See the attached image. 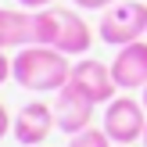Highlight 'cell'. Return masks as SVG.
I'll return each instance as SVG.
<instances>
[{
    "label": "cell",
    "instance_id": "cell-14",
    "mask_svg": "<svg viewBox=\"0 0 147 147\" xmlns=\"http://www.w3.org/2000/svg\"><path fill=\"white\" fill-rule=\"evenodd\" d=\"M22 7H29V11H40V7H47V4H54V0H18Z\"/></svg>",
    "mask_w": 147,
    "mask_h": 147
},
{
    "label": "cell",
    "instance_id": "cell-4",
    "mask_svg": "<svg viewBox=\"0 0 147 147\" xmlns=\"http://www.w3.org/2000/svg\"><path fill=\"white\" fill-rule=\"evenodd\" d=\"M68 83L76 86L79 93H86L93 104H111V100L119 97V86H115V79H111V65H100V61H93V57H83V61L72 65V79Z\"/></svg>",
    "mask_w": 147,
    "mask_h": 147
},
{
    "label": "cell",
    "instance_id": "cell-15",
    "mask_svg": "<svg viewBox=\"0 0 147 147\" xmlns=\"http://www.w3.org/2000/svg\"><path fill=\"white\" fill-rule=\"evenodd\" d=\"M144 108H147V86H144Z\"/></svg>",
    "mask_w": 147,
    "mask_h": 147
},
{
    "label": "cell",
    "instance_id": "cell-8",
    "mask_svg": "<svg viewBox=\"0 0 147 147\" xmlns=\"http://www.w3.org/2000/svg\"><path fill=\"white\" fill-rule=\"evenodd\" d=\"M93 43V32L76 11H65V7H54V47L61 54H86Z\"/></svg>",
    "mask_w": 147,
    "mask_h": 147
},
{
    "label": "cell",
    "instance_id": "cell-13",
    "mask_svg": "<svg viewBox=\"0 0 147 147\" xmlns=\"http://www.w3.org/2000/svg\"><path fill=\"white\" fill-rule=\"evenodd\" d=\"M11 79V61L4 57V50H0V83H7Z\"/></svg>",
    "mask_w": 147,
    "mask_h": 147
},
{
    "label": "cell",
    "instance_id": "cell-16",
    "mask_svg": "<svg viewBox=\"0 0 147 147\" xmlns=\"http://www.w3.org/2000/svg\"><path fill=\"white\" fill-rule=\"evenodd\" d=\"M144 147H147V129H144Z\"/></svg>",
    "mask_w": 147,
    "mask_h": 147
},
{
    "label": "cell",
    "instance_id": "cell-12",
    "mask_svg": "<svg viewBox=\"0 0 147 147\" xmlns=\"http://www.w3.org/2000/svg\"><path fill=\"white\" fill-rule=\"evenodd\" d=\"M11 122H14V119H11V115H7V108L0 104V140H4V136L11 133Z\"/></svg>",
    "mask_w": 147,
    "mask_h": 147
},
{
    "label": "cell",
    "instance_id": "cell-5",
    "mask_svg": "<svg viewBox=\"0 0 147 147\" xmlns=\"http://www.w3.org/2000/svg\"><path fill=\"white\" fill-rule=\"evenodd\" d=\"M93 100L86 97V93H79L76 86H61L57 90V100H54V119H57V129L61 133H68V136H76V133H83V129H90V122H93Z\"/></svg>",
    "mask_w": 147,
    "mask_h": 147
},
{
    "label": "cell",
    "instance_id": "cell-3",
    "mask_svg": "<svg viewBox=\"0 0 147 147\" xmlns=\"http://www.w3.org/2000/svg\"><path fill=\"white\" fill-rule=\"evenodd\" d=\"M100 129L111 136V144H122V147L144 140V129H147V108H144V100H136V97H115L111 104L104 108V126Z\"/></svg>",
    "mask_w": 147,
    "mask_h": 147
},
{
    "label": "cell",
    "instance_id": "cell-9",
    "mask_svg": "<svg viewBox=\"0 0 147 147\" xmlns=\"http://www.w3.org/2000/svg\"><path fill=\"white\" fill-rule=\"evenodd\" d=\"M36 43V11H7L0 7V50Z\"/></svg>",
    "mask_w": 147,
    "mask_h": 147
},
{
    "label": "cell",
    "instance_id": "cell-11",
    "mask_svg": "<svg viewBox=\"0 0 147 147\" xmlns=\"http://www.w3.org/2000/svg\"><path fill=\"white\" fill-rule=\"evenodd\" d=\"M108 4H115V0H76V7H83V11H100Z\"/></svg>",
    "mask_w": 147,
    "mask_h": 147
},
{
    "label": "cell",
    "instance_id": "cell-7",
    "mask_svg": "<svg viewBox=\"0 0 147 147\" xmlns=\"http://www.w3.org/2000/svg\"><path fill=\"white\" fill-rule=\"evenodd\" d=\"M111 79L119 90H144L147 86V40L119 47L111 61Z\"/></svg>",
    "mask_w": 147,
    "mask_h": 147
},
{
    "label": "cell",
    "instance_id": "cell-1",
    "mask_svg": "<svg viewBox=\"0 0 147 147\" xmlns=\"http://www.w3.org/2000/svg\"><path fill=\"white\" fill-rule=\"evenodd\" d=\"M11 79L22 90H32V93H50V90L57 93L61 86H68V79H72L68 54H61L57 47L29 43V47H22L18 54H14Z\"/></svg>",
    "mask_w": 147,
    "mask_h": 147
},
{
    "label": "cell",
    "instance_id": "cell-2",
    "mask_svg": "<svg viewBox=\"0 0 147 147\" xmlns=\"http://www.w3.org/2000/svg\"><path fill=\"white\" fill-rule=\"evenodd\" d=\"M97 29H100V40L111 43V47H126V43L144 40L147 36V4H140V0L111 4V11H104Z\"/></svg>",
    "mask_w": 147,
    "mask_h": 147
},
{
    "label": "cell",
    "instance_id": "cell-6",
    "mask_svg": "<svg viewBox=\"0 0 147 147\" xmlns=\"http://www.w3.org/2000/svg\"><path fill=\"white\" fill-rule=\"evenodd\" d=\"M54 126H57L54 111H50L43 100H29V104L14 115V122H11V136H14L22 147H40V144L50 136V129H54Z\"/></svg>",
    "mask_w": 147,
    "mask_h": 147
},
{
    "label": "cell",
    "instance_id": "cell-10",
    "mask_svg": "<svg viewBox=\"0 0 147 147\" xmlns=\"http://www.w3.org/2000/svg\"><path fill=\"white\" fill-rule=\"evenodd\" d=\"M68 147H111V136L104 133V129H83V133L68 136Z\"/></svg>",
    "mask_w": 147,
    "mask_h": 147
},
{
    "label": "cell",
    "instance_id": "cell-17",
    "mask_svg": "<svg viewBox=\"0 0 147 147\" xmlns=\"http://www.w3.org/2000/svg\"><path fill=\"white\" fill-rule=\"evenodd\" d=\"M119 147H122V144H119Z\"/></svg>",
    "mask_w": 147,
    "mask_h": 147
}]
</instances>
